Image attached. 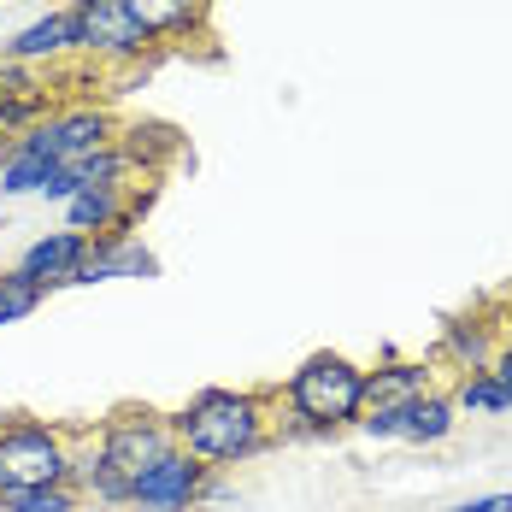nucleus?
Returning a JSON list of instances; mask_svg holds the SVG:
<instances>
[{
    "label": "nucleus",
    "mask_w": 512,
    "mask_h": 512,
    "mask_svg": "<svg viewBox=\"0 0 512 512\" xmlns=\"http://www.w3.org/2000/svg\"><path fill=\"white\" fill-rule=\"evenodd\" d=\"M171 448H177L171 418L154 407H130L106 418L89 436V448H77V436H71V489L95 507H130V483Z\"/></svg>",
    "instance_id": "1"
},
{
    "label": "nucleus",
    "mask_w": 512,
    "mask_h": 512,
    "mask_svg": "<svg viewBox=\"0 0 512 512\" xmlns=\"http://www.w3.org/2000/svg\"><path fill=\"white\" fill-rule=\"evenodd\" d=\"M171 436L201 465L230 471V465L254 460L271 442V395H259V389H201L171 412Z\"/></svg>",
    "instance_id": "2"
},
{
    "label": "nucleus",
    "mask_w": 512,
    "mask_h": 512,
    "mask_svg": "<svg viewBox=\"0 0 512 512\" xmlns=\"http://www.w3.org/2000/svg\"><path fill=\"white\" fill-rule=\"evenodd\" d=\"M277 401L289 412L295 436H336V430L359 424V412H365V365L318 348L295 365V377L283 383Z\"/></svg>",
    "instance_id": "3"
},
{
    "label": "nucleus",
    "mask_w": 512,
    "mask_h": 512,
    "mask_svg": "<svg viewBox=\"0 0 512 512\" xmlns=\"http://www.w3.org/2000/svg\"><path fill=\"white\" fill-rule=\"evenodd\" d=\"M0 477L6 483H71V430L48 418H6L0 424Z\"/></svg>",
    "instance_id": "4"
},
{
    "label": "nucleus",
    "mask_w": 512,
    "mask_h": 512,
    "mask_svg": "<svg viewBox=\"0 0 512 512\" xmlns=\"http://www.w3.org/2000/svg\"><path fill=\"white\" fill-rule=\"evenodd\" d=\"M112 142H118V124H112V112H101V106H59V112H48L36 130L18 136V148H30V154L42 159V165H53V171L101 154Z\"/></svg>",
    "instance_id": "5"
},
{
    "label": "nucleus",
    "mask_w": 512,
    "mask_h": 512,
    "mask_svg": "<svg viewBox=\"0 0 512 512\" xmlns=\"http://www.w3.org/2000/svg\"><path fill=\"white\" fill-rule=\"evenodd\" d=\"M65 12H71V53H89L95 65H130L154 48L118 0H71Z\"/></svg>",
    "instance_id": "6"
},
{
    "label": "nucleus",
    "mask_w": 512,
    "mask_h": 512,
    "mask_svg": "<svg viewBox=\"0 0 512 512\" xmlns=\"http://www.w3.org/2000/svg\"><path fill=\"white\" fill-rule=\"evenodd\" d=\"M206 483H212V465L171 448L165 460H154L130 483V507L124 512H195L206 507Z\"/></svg>",
    "instance_id": "7"
},
{
    "label": "nucleus",
    "mask_w": 512,
    "mask_h": 512,
    "mask_svg": "<svg viewBox=\"0 0 512 512\" xmlns=\"http://www.w3.org/2000/svg\"><path fill=\"white\" fill-rule=\"evenodd\" d=\"M148 206L142 183H89L65 201V230H83L89 242L112 236V230H130V218Z\"/></svg>",
    "instance_id": "8"
},
{
    "label": "nucleus",
    "mask_w": 512,
    "mask_h": 512,
    "mask_svg": "<svg viewBox=\"0 0 512 512\" xmlns=\"http://www.w3.org/2000/svg\"><path fill=\"white\" fill-rule=\"evenodd\" d=\"M112 277H159L154 248L136 236V230H112V236H95L89 242V259L77 265L71 289H89V283H112Z\"/></svg>",
    "instance_id": "9"
},
{
    "label": "nucleus",
    "mask_w": 512,
    "mask_h": 512,
    "mask_svg": "<svg viewBox=\"0 0 512 512\" xmlns=\"http://www.w3.org/2000/svg\"><path fill=\"white\" fill-rule=\"evenodd\" d=\"M48 112H59L48 95V83L36 77V65H12V59H0V136H24V130H36Z\"/></svg>",
    "instance_id": "10"
},
{
    "label": "nucleus",
    "mask_w": 512,
    "mask_h": 512,
    "mask_svg": "<svg viewBox=\"0 0 512 512\" xmlns=\"http://www.w3.org/2000/svg\"><path fill=\"white\" fill-rule=\"evenodd\" d=\"M83 259H89V236H83V230H48V236H36V242L18 254V271L53 295V289H71V277H77Z\"/></svg>",
    "instance_id": "11"
},
{
    "label": "nucleus",
    "mask_w": 512,
    "mask_h": 512,
    "mask_svg": "<svg viewBox=\"0 0 512 512\" xmlns=\"http://www.w3.org/2000/svg\"><path fill=\"white\" fill-rule=\"evenodd\" d=\"M436 395V371L424 359H389L377 371H365V407H395L407 412L412 401Z\"/></svg>",
    "instance_id": "12"
},
{
    "label": "nucleus",
    "mask_w": 512,
    "mask_h": 512,
    "mask_svg": "<svg viewBox=\"0 0 512 512\" xmlns=\"http://www.w3.org/2000/svg\"><path fill=\"white\" fill-rule=\"evenodd\" d=\"M136 24H142V36L148 42H183V36H195L206 24V0H118Z\"/></svg>",
    "instance_id": "13"
},
{
    "label": "nucleus",
    "mask_w": 512,
    "mask_h": 512,
    "mask_svg": "<svg viewBox=\"0 0 512 512\" xmlns=\"http://www.w3.org/2000/svg\"><path fill=\"white\" fill-rule=\"evenodd\" d=\"M71 53V12L59 6V12H42L36 24H24L12 42H6V59L12 65H53V59H65Z\"/></svg>",
    "instance_id": "14"
},
{
    "label": "nucleus",
    "mask_w": 512,
    "mask_h": 512,
    "mask_svg": "<svg viewBox=\"0 0 512 512\" xmlns=\"http://www.w3.org/2000/svg\"><path fill=\"white\" fill-rule=\"evenodd\" d=\"M495 342H489V324L483 318H454L448 330H442V359H454L460 371H489L495 365Z\"/></svg>",
    "instance_id": "15"
},
{
    "label": "nucleus",
    "mask_w": 512,
    "mask_h": 512,
    "mask_svg": "<svg viewBox=\"0 0 512 512\" xmlns=\"http://www.w3.org/2000/svg\"><path fill=\"white\" fill-rule=\"evenodd\" d=\"M454 424H460V407H454V395H424V401H412L407 407V424H401V442H448L454 436Z\"/></svg>",
    "instance_id": "16"
},
{
    "label": "nucleus",
    "mask_w": 512,
    "mask_h": 512,
    "mask_svg": "<svg viewBox=\"0 0 512 512\" xmlns=\"http://www.w3.org/2000/svg\"><path fill=\"white\" fill-rule=\"evenodd\" d=\"M0 512H83V495L71 483H0Z\"/></svg>",
    "instance_id": "17"
},
{
    "label": "nucleus",
    "mask_w": 512,
    "mask_h": 512,
    "mask_svg": "<svg viewBox=\"0 0 512 512\" xmlns=\"http://www.w3.org/2000/svg\"><path fill=\"white\" fill-rule=\"evenodd\" d=\"M53 177V165H42V159L30 154V148H6L0 154V195H42V183Z\"/></svg>",
    "instance_id": "18"
},
{
    "label": "nucleus",
    "mask_w": 512,
    "mask_h": 512,
    "mask_svg": "<svg viewBox=\"0 0 512 512\" xmlns=\"http://www.w3.org/2000/svg\"><path fill=\"white\" fill-rule=\"evenodd\" d=\"M42 301H48V289H42V283H30L18 265H12V271H0V324H18V318H30Z\"/></svg>",
    "instance_id": "19"
},
{
    "label": "nucleus",
    "mask_w": 512,
    "mask_h": 512,
    "mask_svg": "<svg viewBox=\"0 0 512 512\" xmlns=\"http://www.w3.org/2000/svg\"><path fill=\"white\" fill-rule=\"evenodd\" d=\"M454 407H460V412H507L512 395L489 377V371H465L460 389H454Z\"/></svg>",
    "instance_id": "20"
},
{
    "label": "nucleus",
    "mask_w": 512,
    "mask_h": 512,
    "mask_svg": "<svg viewBox=\"0 0 512 512\" xmlns=\"http://www.w3.org/2000/svg\"><path fill=\"white\" fill-rule=\"evenodd\" d=\"M454 512H512V495H471Z\"/></svg>",
    "instance_id": "21"
},
{
    "label": "nucleus",
    "mask_w": 512,
    "mask_h": 512,
    "mask_svg": "<svg viewBox=\"0 0 512 512\" xmlns=\"http://www.w3.org/2000/svg\"><path fill=\"white\" fill-rule=\"evenodd\" d=\"M489 377H495V383H501V389L512 395V342L501 348V354H495V365H489Z\"/></svg>",
    "instance_id": "22"
},
{
    "label": "nucleus",
    "mask_w": 512,
    "mask_h": 512,
    "mask_svg": "<svg viewBox=\"0 0 512 512\" xmlns=\"http://www.w3.org/2000/svg\"><path fill=\"white\" fill-rule=\"evenodd\" d=\"M0 483H6V477H0Z\"/></svg>",
    "instance_id": "23"
}]
</instances>
